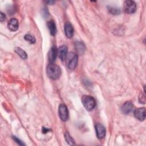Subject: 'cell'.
<instances>
[{
  "label": "cell",
  "mask_w": 146,
  "mask_h": 146,
  "mask_svg": "<svg viewBox=\"0 0 146 146\" xmlns=\"http://www.w3.org/2000/svg\"><path fill=\"white\" fill-rule=\"evenodd\" d=\"M82 102L84 108L88 111L92 110L96 106L94 98L89 95H83L82 98Z\"/></svg>",
  "instance_id": "cell-3"
},
{
  "label": "cell",
  "mask_w": 146,
  "mask_h": 146,
  "mask_svg": "<svg viewBox=\"0 0 146 146\" xmlns=\"http://www.w3.org/2000/svg\"><path fill=\"white\" fill-rule=\"evenodd\" d=\"M95 129L96 136L99 139H103L106 135V129L104 127L99 123H98L95 125Z\"/></svg>",
  "instance_id": "cell-8"
},
{
  "label": "cell",
  "mask_w": 146,
  "mask_h": 146,
  "mask_svg": "<svg viewBox=\"0 0 146 146\" xmlns=\"http://www.w3.org/2000/svg\"><path fill=\"white\" fill-rule=\"evenodd\" d=\"M139 102L142 104H145V95H143L142 93L140 94L139 97Z\"/></svg>",
  "instance_id": "cell-19"
},
{
  "label": "cell",
  "mask_w": 146,
  "mask_h": 146,
  "mask_svg": "<svg viewBox=\"0 0 146 146\" xmlns=\"http://www.w3.org/2000/svg\"><path fill=\"white\" fill-rule=\"evenodd\" d=\"M46 71L48 76L54 80L58 79L61 75V70L60 67L54 63H50L48 65Z\"/></svg>",
  "instance_id": "cell-1"
},
{
  "label": "cell",
  "mask_w": 146,
  "mask_h": 146,
  "mask_svg": "<svg viewBox=\"0 0 146 146\" xmlns=\"http://www.w3.org/2000/svg\"><path fill=\"white\" fill-rule=\"evenodd\" d=\"M58 55V50L55 46H53L48 53V61L52 63L56 59V56Z\"/></svg>",
  "instance_id": "cell-9"
},
{
  "label": "cell",
  "mask_w": 146,
  "mask_h": 146,
  "mask_svg": "<svg viewBox=\"0 0 146 146\" xmlns=\"http://www.w3.org/2000/svg\"><path fill=\"white\" fill-rule=\"evenodd\" d=\"M6 19V16L3 13H1V14H0V21L1 22H3Z\"/></svg>",
  "instance_id": "cell-21"
},
{
  "label": "cell",
  "mask_w": 146,
  "mask_h": 146,
  "mask_svg": "<svg viewBox=\"0 0 146 146\" xmlns=\"http://www.w3.org/2000/svg\"><path fill=\"white\" fill-rule=\"evenodd\" d=\"M64 138H65V140L66 141H67V143L71 145H75V143L74 140V139L72 138V137L70 135V134L68 133V132H66L64 133Z\"/></svg>",
  "instance_id": "cell-16"
},
{
  "label": "cell",
  "mask_w": 146,
  "mask_h": 146,
  "mask_svg": "<svg viewBox=\"0 0 146 146\" xmlns=\"http://www.w3.org/2000/svg\"><path fill=\"white\" fill-rule=\"evenodd\" d=\"M48 131H50V129H47V128H44V127H43V129H42V132H43V133H47Z\"/></svg>",
  "instance_id": "cell-22"
},
{
  "label": "cell",
  "mask_w": 146,
  "mask_h": 146,
  "mask_svg": "<svg viewBox=\"0 0 146 146\" xmlns=\"http://www.w3.org/2000/svg\"><path fill=\"white\" fill-rule=\"evenodd\" d=\"M58 113H59V116L62 121H66L68 120V111L66 105L62 104L59 106V109H58Z\"/></svg>",
  "instance_id": "cell-5"
},
{
  "label": "cell",
  "mask_w": 146,
  "mask_h": 146,
  "mask_svg": "<svg viewBox=\"0 0 146 146\" xmlns=\"http://www.w3.org/2000/svg\"><path fill=\"white\" fill-rule=\"evenodd\" d=\"M66 64L68 68L70 70H74L78 62V55L73 52H69L66 58Z\"/></svg>",
  "instance_id": "cell-2"
},
{
  "label": "cell",
  "mask_w": 146,
  "mask_h": 146,
  "mask_svg": "<svg viewBox=\"0 0 146 146\" xmlns=\"http://www.w3.org/2000/svg\"><path fill=\"white\" fill-rule=\"evenodd\" d=\"M64 33L66 36L68 38L73 36L74 29L72 25L70 22H66L64 25Z\"/></svg>",
  "instance_id": "cell-11"
},
{
  "label": "cell",
  "mask_w": 146,
  "mask_h": 146,
  "mask_svg": "<svg viewBox=\"0 0 146 146\" xmlns=\"http://www.w3.org/2000/svg\"><path fill=\"white\" fill-rule=\"evenodd\" d=\"M47 27L52 35H55L56 33V27L55 22L53 21H50L47 22Z\"/></svg>",
  "instance_id": "cell-14"
},
{
  "label": "cell",
  "mask_w": 146,
  "mask_h": 146,
  "mask_svg": "<svg viewBox=\"0 0 146 146\" xmlns=\"http://www.w3.org/2000/svg\"><path fill=\"white\" fill-rule=\"evenodd\" d=\"M75 50L77 53L79 54H82L86 50V47L84 44L81 42H76L75 44Z\"/></svg>",
  "instance_id": "cell-13"
},
{
  "label": "cell",
  "mask_w": 146,
  "mask_h": 146,
  "mask_svg": "<svg viewBox=\"0 0 146 146\" xmlns=\"http://www.w3.org/2000/svg\"><path fill=\"white\" fill-rule=\"evenodd\" d=\"M134 115L135 117L140 121H143L145 119V108L142 107L135 110Z\"/></svg>",
  "instance_id": "cell-6"
},
{
  "label": "cell",
  "mask_w": 146,
  "mask_h": 146,
  "mask_svg": "<svg viewBox=\"0 0 146 146\" xmlns=\"http://www.w3.org/2000/svg\"><path fill=\"white\" fill-rule=\"evenodd\" d=\"M47 3H49V4H53L55 2L54 1H47V2H46Z\"/></svg>",
  "instance_id": "cell-23"
},
{
  "label": "cell",
  "mask_w": 146,
  "mask_h": 146,
  "mask_svg": "<svg viewBox=\"0 0 146 146\" xmlns=\"http://www.w3.org/2000/svg\"><path fill=\"white\" fill-rule=\"evenodd\" d=\"M134 110V106L131 102H126L121 107V111L124 114H129Z\"/></svg>",
  "instance_id": "cell-7"
},
{
  "label": "cell",
  "mask_w": 146,
  "mask_h": 146,
  "mask_svg": "<svg viewBox=\"0 0 146 146\" xmlns=\"http://www.w3.org/2000/svg\"><path fill=\"white\" fill-rule=\"evenodd\" d=\"M58 55L62 61L65 60L67 55V47L66 45L61 46L58 50Z\"/></svg>",
  "instance_id": "cell-10"
},
{
  "label": "cell",
  "mask_w": 146,
  "mask_h": 146,
  "mask_svg": "<svg viewBox=\"0 0 146 146\" xmlns=\"http://www.w3.org/2000/svg\"><path fill=\"white\" fill-rule=\"evenodd\" d=\"M18 21L15 18H11L8 22L7 27L12 31H15L18 29Z\"/></svg>",
  "instance_id": "cell-12"
},
{
  "label": "cell",
  "mask_w": 146,
  "mask_h": 146,
  "mask_svg": "<svg viewBox=\"0 0 146 146\" xmlns=\"http://www.w3.org/2000/svg\"><path fill=\"white\" fill-rule=\"evenodd\" d=\"M24 38L26 40L28 41L30 43H34L35 42V38L34 36L30 35V34H27L25 35Z\"/></svg>",
  "instance_id": "cell-17"
},
{
  "label": "cell",
  "mask_w": 146,
  "mask_h": 146,
  "mask_svg": "<svg viewBox=\"0 0 146 146\" xmlns=\"http://www.w3.org/2000/svg\"><path fill=\"white\" fill-rule=\"evenodd\" d=\"M108 10L112 14H118L120 13V10H119V9H117L113 7H110Z\"/></svg>",
  "instance_id": "cell-18"
},
{
  "label": "cell",
  "mask_w": 146,
  "mask_h": 146,
  "mask_svg": "<svg viewBox=\"0 0 146 146\" xmlns=\"http://www.w3.org/2000/svg\"><path fill=\"white\" fill-rule=\"evenodd\" d=\"M13 139L15 141V142L16 143H17L18 144H19V145H24V144L21 141H20L17 137H16L15 136H13Z\"/></svg>",
  "instance_id": "cell-20"
},
{
  "label": "cell",
  "mask_w": 146,
  "mask_h": 146,
  "mask_svg": "<svg viewBox=\"0 0 146 146\" xmlns=\"http://www.w3.org/2000/svg\"><path fill=\"white\" fill-rule=\"evenodd\" d=\"M15 52L23 59H26L27 58V54L26 52L20 47H15Z\"/></svg>",
  "instance_id": "cell-15"
},
{
  "label": "cell",
  "mask_w": 146,
  "mask_h": 146,
  "mask_svg": "<svg viewBox=\"0 0 146 146\" xmlns=\"http://www.w3.org/2000/svg\"><path fill=\"white\" fill-rule=\"evenodd\" d=\"M123 9L126 13L132 14L136 10V5L134 1H125L123 4Z\"/></svg>",
  "instance_id": "cell-4"
}]
</instances>
